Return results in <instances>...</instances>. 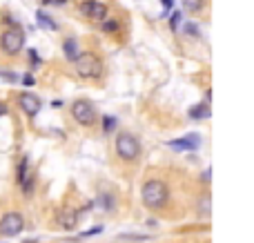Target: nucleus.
<instances>
[{
    "mask_svg": "<svg viewBox=\"0 0 254 243\" xmlns=\"http://www.w3.org/2000/svg\"><path fill=\"white\" fill-rule=\"evenodd\" d=\"M141 201L154 214H167L172 207V190L169 183L161 176H149L145 179L143 187H141Z\"/></svg>",
    "mask_w": 254,
    "mask_h": 243,
    "instance_id": "f257e3e1",
    "label": "nucleus"
},
{
    "mask_svg": "<svg viewBox=\"0 0 254 243\" xmlns=\"http://www.w3.org/2000/svg\"><path fill=\"white\" fill-rule=\"evenodd\" d=\"M114 152H116L118 161L127 165L138 163L141 154H143V145L138 141L136 134L132 132H118L116 138H114Z\"/></svg>",
    "mask_w": 254,
    "mask_h": 243,
    "instance_id": "f03ea898",
    "label": "nucleus"
},
{
    "mask_svg": "<svg viewBox=\"0 0 254 243\" xmlns=\"http://www.w3.org/2000/svg\"><path fill=\"white\" fill-rule=\"evenodd\" d=\"M76 74L85 80H94V78H101L105 74V63H103L101 54L96 52H83L76 58Z\"/></svg>",
    "mask_w": 254,
    "mask_h": 243,
    "instance_id": "7ed1b4c3",
    "label": "nucleus"
},
{
    "mask_svg": "<svg viewBox=\"0 0 254 243\" xmlns=\"http://www.w3.org/2000/svg\"><path fill=\"white\" fill-rule=\"evenodd\" d=\"M25 32H22V27L18 25H9L5 27L2 32H0V49L5 56H18L25 47Z\"/></svg>",
    "mask_w": 254,
    "mask_h": 243,
    "instance_id": "20e7f679",
    "label": "nucleus"
},
{
    "mask_svg": "<svg viewBox=\"0 0 254 243\" xmlns=\"http://www.w3.org/2000/svg\"><path fill=\"white\" fill-rule=\"evenodd\" d=\"M72 118L83 127H94L96 121H98V110L87 98H76L72 103Z\"/></svg>",
    "mask_w": 254,
    "mask_h": 243,
    "instance_id": "39448f33",
    "label": "nucleus"
},
{
    "mask_svg": "<svg viewBox=\"0 0 254 243\" xmlns=\"http://www.w3.org/2000/svg\"><path fill=\"white\" fill-rule=\"evenodd\" d=\"M78 11L90 22H103L109 14V5L105 0H80Z\"/></svg>",
    "mask_w": 254,
    "mask_h": 243,
    "instance_id": "423d86ee",
    "label": "nucleus"
},
{
    "mask_svg": "<svg viewBox=\"0 0 254 243\" xmlns=\"http://www.w3.org/2000/svg\"><path fill=\"white\" fill-rule=\"evenodd\" d=\"M25 230V217L16 210H9L0 217V234L2 237H16Z\"/></svg>",
    "mask_w": 254,
    "mask_h": 243,
    "instance_id": "0eeeda50",
    "label": "nucleus"
},
{
    "mask_svg": "<svg viewBox=\"0 0 254 243\" xmlns=\"http://www.w3.org/2000/svg\"><path fill=\"white\" fill-rule=\"evenodd\" d=\"M80 223V210L72 206H63L56 210L54 214V225L60 227V230H74Z\"/></svg>",
    "mask_w": 254,
    "mask_h": 243,
    "instance_id": "6e6552de",
    "label": "nucleus"
},
{
    "mask_svg": "<svg viewBox=\"0 0 254 243\" xmlns=\"http://www.w3.org/2000/svg\"><path fill=\"white\" fill-rule=\"evenodd\" d=\"M16 183L20 185L25 196H32L34 190H36V174L29 172V161L27 159H20V163L16 168Z\"/></svg>",
    "mask_w": 254,
    "mask_h": 243,
    "instance_id": "1a4fd4ad",
    "label": "nucleus"
},
{
    "mask_svg": "<svg viewBox=\"0 0 254 243\" xmlns=\"http://www.w3.org/2000/svg\"><path fill=\"white\" fill-rule=\"evenodd\" d=\"M167 148L176 150V152H192V150L201 148V136H199V134H187V136H183V138H174V141H169Z\"/></svg>",
    "mask_w": 254,
    "mask_h": 243,
    "instance_id": "9d476101",
    "label": "nucleus"
},
{
    "mask_svg": "<svg viewBox=\"0 0 254 243\" xmlns=\"http://www.w3.org/2000/svg\"><path fill=\"white\" fill-rule=\"evenodd\" d=\"M18 107H20V110L25 112L27 116H36L38 112H40L42 103H40V98H38L36 94H29V92H22V94L18 96Z\"/></svg>",
    "mask_w": 254,
    "mask_h": 243,
    "instance_id": "9b49d317",
    "label": "nucleus"
},
{
    "mask_svg": "<svg viewBox=\"0 0 254 243\" xmlns=\"http://www.w3.org/2000/svg\"><path fill=\"white\" fill-rule=\"evenodd\" d=\"M63 52H65V58L69 60V63H76V58L80 56V52H78V40L76 38H65L63 40Z\"/></svg>",
    "mask_w": 254,
    "mask_h": 243,
    "instance_id": "f8f14e48",
    "label": "nucleus"
},
{
    "mask_svg": "<svg viewBox=\"0 0 254 243\" xmlns=\"http://www.w3.org/2000/svg\"><path fill=\"white\" fill-rule=\"evenodd\" d=\"M36 20H38V25H40L42 29H49V32H58V25H56V22H54V18L47 16L45 11H38V14H36Z\"/></svg>",
    "mask_w": 254,
    "mask_h": 243,
    "instance_id": "ddd939ff",
    "label": "nucleus"
},
{
    "mask_svg": "<svg viewBox=\"0 0 254 243\" xmlns=\"http://www.w3.org/2000/svg\"><path fill=\"white\" fill-rule=\"evenodd\" d=\"M207 116H210V107H207V103H199V105L190 107V118H194V121L207 118Z\"/></svg>",
    "mask_w": 254,
    "mask_h": 243,
    "instance_id": "4468645a",
    "label": "nucleus"
},
{
    "mask_svg": "<svg viewBox=\"0 0 254 243\" xmlns=\"http://www.w3.org/2000/svg\"><path fill=\"white\" fill-rule=\"evenodd\" d=\"M183 2V9L185 11H192V14H199V11L205 7L207 0H181Z\"/></svg>",
    "mask_w": 254,
    "mask_h": 243,
    "instance_id": "2eb2a0df",
    "label": "nucleus"
},
{
    "mask_svg": "<svg viewBox=\"0 0 254 243\" xmlns=\"http://www.w3.org/2000/svg\"><path fill=\"white\" fill-rule=\"evenodd\" d=\"M101 27L105 34H116L118 29H121V20H118V18H105V20L101 22Z\"/></svg>",
    "mask_w": 254,
    "mask_h": 243,
    "instance_id": "dca6fc26",
    "label": "nucleus"
},
{
    "mask_svg": "<svg viewBox=\"0 0 254 243\" xmlns=\"http://www.w3.org/2000/svg\"><path fill=\"white\" fill-rule=\"evenodd\" d=\"M96 203H98L103 210H107V212H111L114 207H116V199H114V194H101Z\"/></svg>",
    "mask_w": 254,
    "mask_h": 243,
    "instance_id": "f3484780",
    "label": "nucleus"
},
{
    "mask_svg": "<svg viewBox=\"0 0 254 243\" xmlns=\"http://www.w3.org/2000/svg\"><path fill=\"white\" fill-rule=\"evenodd\" d=\"M114 125H116V121H114L111 116H105V118H103V132H105V134H109L111 130H114Z\"/></svg>",
    "mask_w": 254,
    "mask_h": 243,
    "instance_id": "a211bd4d",
    "label": "nucleus"
},
{
    "mask_svg": "<svg viewBox=\"0 0 254 243\" xmlns=\"http://www.w3.org/2000/svg\"><path fill=\"white\" fill-rule=\"evenodd\" d=\"M183 32H185V34H192V36H201V32H199V27H196L194 22H187V25L183 27Z\"/></svg>",
    "mask_w": 254,
    "mask_h": 243,
    "instance_id": "6ab92c4d",
    "label": "nucleus"
},
{
    "mask_svg": "<svg viewBox=\"0 0 254 243\" xmlns=\"http://www.w3.org/2000/svg\"><path fill=\"white\" fill-rule=\"evenodd\" d=\"M0 76H2V78L7 80V83H18V74H14V72H0Z\"/></svg>",
    "mask_w": 254,
    "mask_h": 243,
    "instance_id": "aec40b11",
    "label": "nucleus"
},
{
    "mask_svg": "<svg viewBox=\"0 0 254 243\" xmlns=\"http://www.w3.org/2000/svg\"><path fill=\"white\" fill-rule=\"evenodd\" d=\"M181 16H183V14H181V11H176L174 16L169 18V27H172V29H179V25H181Z\"/></svg>",
    "mask_w": 254,
    "mask_h": 243,
    "instance_id": "412c9836",
    "label": "nucleus"
},
{
    "mask_svg": "<svg viewBox=\"0 0 254 243\" xmlns=\"http://www.w3.org/2000/svg\"><path fill=\"white\" fill-rule=\"evenodd\" d=\"M101 232H103V227L96 225V227H91V230H87V232L80 234V239H87V237H91V234H101Z\"/></svg>",
    "mask_w": 254,
    "mask_h": 243,
    "instance_id": "4be33fe9",
    "label": "nucleus"
},
{
    "mask_svg": "<svg viewBox=\"0 0 254 243\" xmlns=\"http://www.w3.org/2000/svg\"><path fill=\"white\" fill-rule=\"evenodd\" d=\"M42 5H65L67 0H40Z\"/></svg>",
    "mask_w": 254,
    "mask_h": 243,
    "instance_id": "5701e85b",
    "label": "nucleus"
},
{
    "mask_svg": "<svg viewBox=\"0 0 254 243\" xmlns=\"http://www.w3.org/2000/svg\"><path fill=\"white\" fill-rule=\"evenodd\" d=\"M161 2H163L165 11H169V9H172V5H174V0H161Z\"/></svg>",
    "mask_w": 254,
    "mask_h": 243,
    "instance_id": "b1692460",
    "label": "nucleus"
},
{
    "mask_svg": "<svg viewBox=\"0 0 254 243\" xmlns=\"http://www.w3.org/2000/svg\"><path fill=\"white\" fill-rule=\"evenodd\" d=\"M22 83H25V85H34V83H36V80H34V76H29V74H27L25 78H22Z\"/></svg>",
    "mask_w": 254,
    "mask_h": 243,
    "instance_id": "393cba45",
    "label": "nucleus"
},
{
    "mask_svg": "<svg viewBox=\"0 0 254 243\" xmlns=\"http://www.w3.org/2000/svg\"><path fill=\"white\" fill-rule=\"evenodd\" d=\"M29 56H32V60H34V63H38V54L34 52V49H32V52H29Z\"/></svg>",
    "mask_w": 254,
    "mask_h": 243,
    "instance_id": "a878e982",
    "label": "nucleus"
},
{
    "mask_svg": "<svg viewBox=\"0 0 254 243\" xmlns=\"http://www.w3.org/2000/svg\"><path fill=\"white\" fill-rule=\"evenodd\" d=\"M2 114H5V107H2V105H0V116H2Z\"/></svg>",
    "mask_w": 254,
    "mask_h": 243,
    "instance_id": "bb28decb",
    "label": "nucleus"
}]
</instances>
